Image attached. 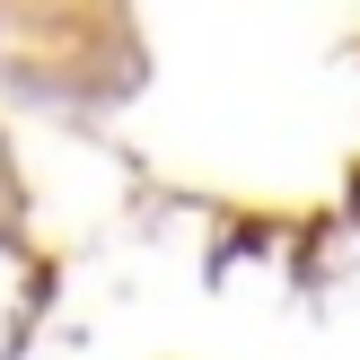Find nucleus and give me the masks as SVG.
<instances>
[]
</instances>
